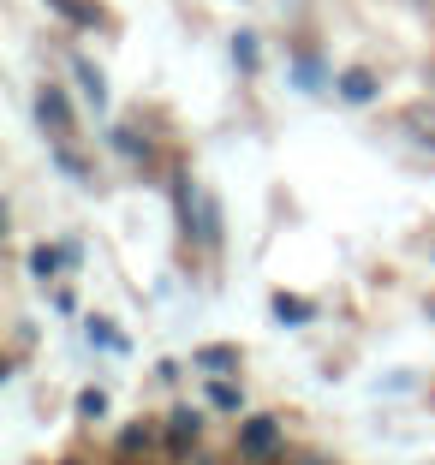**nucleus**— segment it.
Instances as JSON below:
<instances>
[{"mask_svg": "<svg viewBox=\"0 0 435 465\" xmlns=\"http://www.w3.org/2000/svg\"><path fill=\"white\" fill-rule=\"evenodd\" d=\"M173 203H179V221H185L191 239H197L203 251H215L221 245V203H215V197H209L191 173H179L173 179Z\"/></svg>", "mask_w": 435, "mask_h": 465, "instance_id": "obj_1", "label": "nucleus"}, {"mask_svg": "<svg viewBox=\"0 0 435 465\" xmlns=\"http://www.w3.org/2000/svg\"><path fill=\"white\" fill-rule=\"evenodd\" d=\"M286 453V430L274 411H251V418H239V460L251 465H274Z\"/></svg>", "mask_w": 435, "mask_h": 465, "instance_id": "obj_2", "label": "nucleus"}, {"mask_svg": "<svg viewBox=\"0 0 435 465\" xmlns=\"http://www.w3.org/2000/svg\"><path fill=\"white\" fill-rule=\"evenodd\" d=\"M36 120H42V132L54 137V143H72V102H66L60 84H42L36 90Z\"/></svg>", "mask_w": 435, "mask_h": 465, "instance_id": "obj_3", "label": "nucleus"}, {"mask_svg": "<svg viewBox=\"0 0 435 465\" xmlns=\"http://www.w3.org/2000/svg\"><path fill=\"white\" fill-rule=\"evenodd\" d=\"M197 436H203V411L197 406H173L167 411V460H191Z\"/></svg>", "mask_w": 435, "mask_h": 465, "instance_id": "obj_4", "label": "nucleus"}, {"mask_svg": "<svg viewBox=\"0 0 435 465\" xmlns=\"http://www.w3.org/2000/svg\"><path fill=\"white\" fill-rule=\"evenodd\" d=\"M269 316L281 329H311L316 322V299H299V292H274L269 299Z\"/></svg>", "mask_w": 435, "mask_h": 465, "instance_id": "obj_5", "label": "nucleus"}, {"mask_svg": "<svg viewBox=\"0 0 435 465\" xmlns=\"http://www.w3.org/2000/svg\"><path fill=\"white\" fill-rule=\"evenodd\" d=\"M60 269H78V257H72V239H66V245H36V251H30V281H42V287H48Z\"/></svg>", "mask_w": 435, "mask_h": 465, "instance_id": "obj_6", "label": "nucleus"}, {"mask_svg": "<svg viewBox=\"0 0 435 465\" xmlns=\"http://www.w3.org/2000/svg\"><path fill=\"white\" fill-rule=\"evenodd\" d=\"M239 364H245V352H239V346H227V341L197 346V352H191V370H203V376H232Z\"/></svg>", "mask_w": 435, "mask_h": 465, "instance_id": "obj_7", "label": "nucleus"}, {"mask_svg": "<svg viewBox=\"0 0 435 465\" xmlns=\"http://www.w3.org/2000/svg\"><path fill=\"white\" fill-rule=\"evenodd\" d=\"M334 90H341V102H352V108H364V102H376V72L370 66H346L341 78H334Z\"/></svg>", "mask_w": 435, "mask_h": 465, "instance_id": "obj_8", "label": "nucleus"}, {"mask_svg": "<svg viewBox=\"0 0 435 465\" xmlns=\"http://www.w3.org/2000/svg\"><path fill=\"white\" fill-rule=\"evenodd\" d=\"M72 72H78V90H84V102H90L95 114H108V78L90 66L84 54H72Z\"/></svg>", "mask_w": 435, "mask_h": 465, "instance_id": "obj_9", "label": "nucleus"}, {"mask_svg": "<svg viewBox=\"0 0 435 465\" xmlns=\"http://www.w3.org/2000/svg\"><path fill=\"white\" fill-rule=\"evenodd\" d=\"M203 400H209V406H215V411H232V418H239V411H245V388L232 382V376H209Z\"/></svg>", "mask_w": 435, "mask_h": 465, "instance_id": "obj_10", "label": "nucleus"}, {"mask_svg": "<svg viewBox=\"0 0 435 465\" xmlns=\"http://www.w3.org/2000/svg\"><path fill=\"white\" fill-rule=\"evenodd\" d=\"M84 341H90V346H102V352H125V334L114 329L108 316H84Z\"/></svg>", "mask_w": 435, "mask_h": 465, "instance_id": "obj_11", "label": "nucleus"}, {"mask_svg": "<svg viewBox=\"0 0 435 465\" xmlns=\"http://www.w3.org/2000/svg\"><path fill=\"white\" fill-rule=\"evenodd\" d=\"M48 6H54L60 18H66V25H78V30H90V25H102V13H95L90 0H48Z\"/></svg>", "mask_w": 435, "mask_h": 465, "instance_id": "obj_12", "label": "nucleus"}, {"mask_svg": "<svg viewBox=\"0 0 435 465\" xmlns=\"http://www.w3.org/2000/svg\"><path fill=\"white\" fill-rule=\"evenodd\" d=\"M114 150H120L125 162H150V137H137L132 125H114Z\"/></svg>", "mask_w": 435, "mask_h": 465, "instance_id": "obj_13", "label": "nucleus"}, {"mask_svg": "<svg viewBox=\"0 0 435 465\" xmlns=\"http://www.w3.org/2000/svg\"><path fill=\"white\" fill-rule=\"evenodd\" d=\"M150 441H155V430H150V424H125V430H120V441H114V448H120L125 460H132V453H150Z\"/></svg>", "mask_w": 435, "mask_h": 465, "instance_id": "obj_14", "label": "nucleus"}, {"mask_svg": "<svg viewBox=\"0 0 435 465\" xmlns=\"http://www.w3.org/2000/svg\"><path fill=\"white\" fill-rule=\"evenodd\" d=\"M257 60H262L257 36H251V30H239V36H232V66H239V72H257Z\"/></svg>", "mask_w": 435, "mask_h": 465, "instance_id": "obj_15", "label": "nucleus"}, {"mask_svg": "<svg viewBox=\"0 0 435 465\" xmlns=\"http://www.w3.org/2000/svg\"><path fill=\"white\" fill-rule=\"evenodd\" d=\"M292 84H299V90H322V60L299 54V60H292Z\"/></svg>", "mask_w": 435, "mask_h": 465, "instance_id": "obj_16", "label": "nucleus"}, {"mask_svg": "<svg viewBox=\"0 0 435 465\" xmlns=\"http://www.w3.org/2000/svg\"><path fill=\"white\" fill-rule=\"evenodd\" d=\"M78 418L102 424V418H108V394H102V388H84V394H78Z\"/></svg>", "mask_w": 435, "mask_h": 465, "instance_id": "obj_17", "label": "nucleus"}, {"mask_svg": "<svg viewBox=\"0 0 435 465\" xmlns=\"http://www.w3.org/2000/svg\"><path fill=\"white\" fill-rule=\"evenodd\" d=\"M54 162H60V173H72L78 185H90V167L78 162V150H72V143H54Z\"/></svg>", "mask_w": 435, "mask_h": 465, "instance_id": "obj_18", "label": "nucleus"}, {"mask_svg": "<svg viewBox=\"0 0 435 465\" xmlns=\"http://www.w3.org/2000/svg\"><path fill=\"white\" fill-rule=\"evenodd\" d=\"M411 137H418V143H430V150H435V120H430V114H411Z\"/></svg>", "mask_w": 435, "mask_h": 465, "instance_id": "obj_19", "label": "nucleus"}, {"mask_svg": "<svg viewBox=\"0 0 435 465\" xmlns=\"http://www.w3.org/2000/svg\"><path fill=\"white\" fill-rule=\"evenodd\" d=\"M292 465H334V460H322V453H304V460H292Z\"/></svg>", "mask_w": 435, "mask_h": 465, "instance_id": "obj_20", "label": "nucleus"}, {"mask_svg": "<svg viewBox=\"0 0 435 465\" xmlns=\"http://www.w3.org/2000/svg\"><path fill=\"white\" fill-rule=\"evenodd\" d=\"M423 316H430V322H435V299H430V304H423Z\"/></svg>", "mask_w": 435, "mask_h": 465, "instance_id": "obj_21", "label": "nucleus"}, {"mask_svg": "<svg viewBox=\"0 0 435 465\" xmlns=\"http://www.w3.org/2000/svg\"><path fill=\"white\" fill-rule=\"evenodd\" d=\"M423 78H430V90H435V66H430V72H423Z\"/></svg>", "mask_w": 435, "mask_h": 465, "instance_id": "obj_22", "label": "nucleus"}, {"mask_svg": "<svg viewBox=\"0 0 435 465\" xmlns=\"http://www.w3.org/2000/svg\"><path fill=\"white\" fill-rule=\"evenodd\" d=\"M430 262H435V245H430Z\"/></svg>", "mask_w": 435, "mask_h": 465, "instance_id": "obj_23", "label": "nucleus"}]
</instances>
